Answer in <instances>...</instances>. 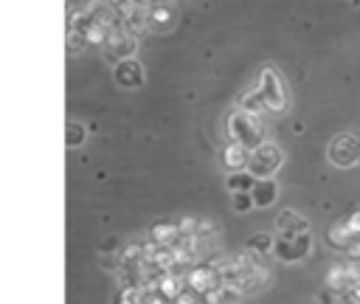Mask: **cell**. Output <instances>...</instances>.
Instances as JSON below:
<instances>
[{
  "instance_id": "6da1fadb",
  "label": "cell",
  "mask_w": 360,
  "mask_h": 304,
  "mask_svg": "<svg viewBox=\"0 0 360 304\" xmlns=\"http://www.w3.org/2000/svg\"><path fill=\"white\" fill-rule=\"evenodd\" d=\"M228 135H231V141H236V144H242V146H248V149L253 152L259 144H264L262 115L236 107V110L228 115Z\"/></svg>"
},
{
  "instance_id": "7a4b0ae2",
  "label": "cell",
  "mask_w": 360,
  "mask_h": 304,
  "mask_svg": "<svg viewBox=\"0 0 360 304\" xmlns=\"http://www.w3.org/2000/svg\"><path fill=\"white\" fill-rule=\"evenodd\" d=\"M278 166H281V149H278L273 141H264V144H259V146L250 152L248 172H250L256 180L273 177V172H276Z\"/></svg>"
},
{
  "instance_id": "3957f363",
  "label": "cell",
  "mask_w": 360,
  "mask_h": 304,
  "mask_svg": "<svg viewBox=\"0 0 360 304\" xmlns=\"http://www.w3.org/2000/svg\"><path fill=\"white\" fill-rule=\"evenodd\" d=\"M256 90H259V99H262L264 110H270V113H281L284 110L287 96H284V87H281V82H278V76H276L273 68H264L262 70V79H259Z\"/></svg>"
},
{
  "instance_id": "277c9868",
  "label": "cell",
  "mask_w": 360,
  "mask_h": 304,
  "mask_svg": "<svg viewBox=\"0 0 360 304\" xmlns=\"http://www.w3.org/2000/svg\"><path fill=\"white\" fill-rule=\"evenodd\" d=\"M329 160L338 163V166H352L360 160V138H352V135H338L332 144H329Z\"/></svg>"
},
{
  "instance_id": "5b68a950",
  "label": "cell",
  "mask_w": 360,
  "mask_h": 304,
  "mask_svg": "<svg viewBox=\"0 0 360 304\" xmlns=\"http://www.w3.org/2000/svg\"><path fill=\"white\" fill-rule=\"evenodd\" d=\"M307 228H309V222L298 214V211H292V208H287V211H281L278 214V220H276V231L281 234V239H295V236H301V234H307Z\"/></svg>"
},
{
  "instance_id": "8992f818",
  "label": "cell",
  "mask_w": 360,
  "mask_h": 304,
  "mask_svg": "<svg viewBox=\"0 0 360 304\" xmlns=\"http://www.w3.org/2000/svg\"><path fill=\"white\" fill-rule=\"evenodd\" d=\"M222 163H225L231 172H245L248 163H250V149L242 146V144H236V141H231V144H225V149H222Z\"/></svg>"
},
{
  "instance_id": "52a82bcc",
  "label": "cell",
  "mask_w": 360,
  "mask_h": 304,
  "mask_svg": "<svg viewBox=\"0 0 360 304\" xmlns=\"http://www.w3.org/2000/svg\"><path fill=\"white\" fill-rule=\"evenodd\" d=\"M141 65L129 56V59H121V62H115V76H118V82L124 84V87H132V84H141Z\"/></svg>"
},
{
  "instance_id": "ba28073f",
  "label": "cell",
  "mask_w": 360,
  "mask_h": 304,
  "mask_svg": "<svg viewBox=\"0 0 360 304\" xmlns=\"http://www.w3.org/2000/svg\"><path fill=\"white\" fill-rule=\"evenodd\" d=\"M149 236L158 245H174L180 239V225L177 222H158L149 228Z\"/></svg>"
},
{
  "instance_id": "9c48e42d",
  "label": "cell",
  "mask_w": 360,
  "mask_h": 304,
  "mask_svg": "<svg viewBox=\"0 0 360 304\" xmlns=\"http://www.w3.org/2000/svg\"><path fill=\"white\" fill-rule=\"evenodd\" d=\"M250 194H253V203H256L259 208H264V205H270V203L276 200V194H278V191H276V183L267 177V180H259V183L253 186V191H250Z\"/></svg>"
},
{
  "instance_id": "30bf717a",
  "label": "cell",
  "mask_w": 360,
  "mask_h": 304,
  "mask_svg": "<svg viewBox=\"0 0 360 304\" xmlns=\"http://www.w3.org/2000/svg\"><path fill=\"white\" fill-rule=\"evenodd\" d=\"M259 180L245 169V172H231L228 175V180H225V186L228 189H233V194H239V191H253V186H256Z\"/></svg>"
},
{
  "instance_id": "8fae6325",
  "label": "cell",
  "mask_w": 360,
  "mask_h": 304,
  "mask_svg": "<svg viewBox=\"0 0 360 304\" xmlns=\"http://www.w3.org/2000/svg\"><path fill=\"white\" fill-rule=\"evenodd\" d=\"M352 239H354V234H352V228L346 225V220H340V222H335V225L329 228V242H332V245L346 248Z\"/></svg>"
},
{
  "instance_id": "7c38bea8",
  "label": "cell",
  "mask_w": 360,
  "mask_h": 304,
  "mask_svg": "<svg viewBox=\"0 0 360 304\" xmlns=\"http://www.w3.org/2000/svg\"><path fill=\"white\" fill-rule=\"evenodd\" d=\"M273 248H276V236H270V234H256L253 239H248V248H245V251L259 253V256H267Z\"/></svg>"
},
{
  "instance_id": "4fadbf2b",
  "label": "cell",
  "mask_w": 360,
  "mask_h": 304,
  "mask_svg": "<svg viewBox=\"0 0 360 304\" xmlns=\"http://www.w3.org/2000/svg\"><path fill=\"white\" fill-rule=\"evenodd\" d=\"M326 287H329V290H346V287H349L346 265H332V267H329V273H326Z\"/></svg>"
},
{
  "instance_id": "5bb4252c",
  "label": "cell",
  "mask_w": 360,
  "mask_h": 304,
  "mask_svg": "<svg viewBox=\"0 0 360 304\" xmlns=\"http://www.w3.org/2000/svg\"><path fill=\"white\" fill-rule=\"evenodd\" d=\"M146 17H149V23H163V25H166V23L172 20V11H169L166 6H158V3H155V6L146 8Z\"/></svg>"
},
{
  "instance_id": "9a60e30c",
  "label": "cell",
  "mask_w": 360,
  "mask_h": 304,
  "mask_svg": "<svg viewBox=\"0 0 360 304\" xmlns=\"http://www.w3.org/2000/svg\"><path fill=\"white\" fill-rule=\"evenodd\" d=\"M273 253H276L281 262H295V256H292V242H290V239H281V236H278Z\"/></svg>"
},
{
  "instance_id": "2e32d148",
  "label": "cell",
  "mask_w": 360,
  "mask_h": 304,
  "mask_svg": "<svg viewBox=\"0 0 360 304\" xmlns=\"http://www.w3.org/2000/svg\"><path fill=\"white\" fill-rule=\"evenodd\" d=\"M307 253H309V234H301V236L292 239V256H295V262H298V259H304Z\"/></svg>"
},
{
  "instance_id": "e0dca14e",
  "label": "cell",
  "mask_w": 360,
  "mask_h": 304,
  "mask_svg": "<svg viewBox=\"0 0 360 304\" xmlns=\"http://www.w3.org/2000/svg\"><path fill=\"white\" fill-rule=\"evenodd\" d=\"M82 138H84V127L79 121H70L68 124V146H79Z\"/></svg>"
},
{
  "instance_id": "ac0fdd59",
  "label": "cell",
  "mask_w": 360,
  "mask_h": 304,
  "mask_svg": "<svg viewBox=\"0 0 360 304\" xmlns=\"http://www.w3.org/2000/svg\"><path fill=\"white\" fill-rule=\"evenodd\" d=\"M256 203H253V194L250 191H239V194H233V208L236 211H250Z\"/></svg>"
}]
</instances>
